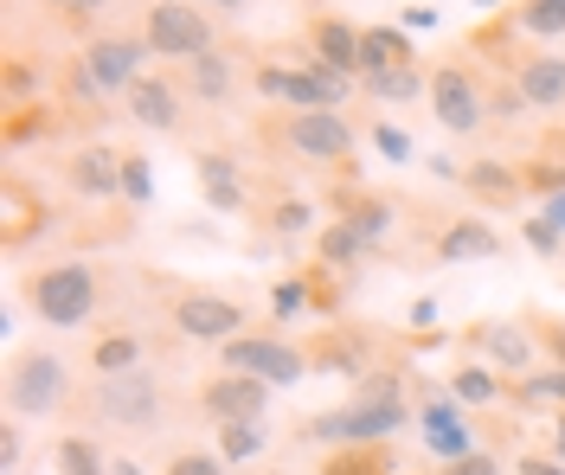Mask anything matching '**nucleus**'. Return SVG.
I'll return each mask as SVG.
<instances>
[{"label": "nucleus", "instance_id": "obj_1", "mask_svg": "<svg viewBox=\"0 0 565 475\" xmlns=\"http://www.w3.org/2000/svg\"><path fill=\"white\" fill-rule=\"evenodd\" d=\"M405 424H418L412 411V366H373L366 379H353L341 404H328L316 418H296V443L341 450V443H392Z\"/></svg>", "mask_w": 565, "mask_h": 475}, {"label": "nucleus", "instance_id": "obj_2", "mask_svg": "<svg viewBox=\"0 0 565 475\" xmlns=\"http://www.w3.org/2000/svg\"><path fill=\"white\" fill-rule=\"evenodd\" d=\"M250 90L264 97V110H341L360 84L316 65L309 45L289 39V45H257L250 52Z\"/></svg>", "mask_w": 565, "mask_h": 475}, {"label": "nucleus", "instance_id": "obj_3", "mask_svg": "<svg viewBox=\"0 0 565 475\" xmlns=\"http://www.w3.org/2000/svg\"><path fill=\"white\" fill-rule=\"evenodd\" d=\"M109 295V270L104 263H90V257H52V263H39L20 277V302H26V315L45 322V328H84V322H97V309H104Z\"/></svg>", "mask_w": 565, "mask_h": 475}, {"label": "nucleus", "instance_id": "obj_4", "mask_svg": "<svg viewBox=\"0 0 565 475\" xmlns=\"http://www.w3.org/2000/svg\"><path fill=\"white\" fill-rule=\"evenodd\" d=\"M257 142L277 161H309L348 181L353 154H360V129L341 110H264L257 116Z\"/></svg>", "mask_w": 565, "mask_h": 475}, {"label": "nucleus", "instance_id": "obj_5", "mask_svg": "<svg viewBox=\"0 0 565 475\" xmlns=\"http://www.w3.org/2000/svg\"><path fill=\"white\" fill-rule=\"evenodd\" d=\"M77 418H97L104 431H122V438H154V431H168V418H174L168 373L136 366V373L90 379V392L77 399Z\"/></svg>", "mask_w": 565, "mask_h": 475}, {"label": "nucleus", "instance_id": "obj_6", "mask_svg": "<svg viewBox=\"0 0 565 475\" xmlns=\"http://www.w3.org/2000/svg\"><path fill=\"white\" fill-rule=\"evenodd\" d=\"M154 52L141 45V33H90L84 45H77V58L65 65V90L77 110H97L104 116L109 97H129L141 77V65H148Z\"/></svg>", "mask_w": 565, "mask_h": 475}, {"label": "nucleus", "instance_id": "obj_7", "mask_svg": "<svg viewBox=\"0 0 565 475\" xmlns=\"http://www.w3.org/2000/svg\"><path fill=\"white\" fill-rule=\"evenodd\" d=\"M0 392H7V418H20V424L26 418H65V411H77V373L52 347H13Z\"/></svg>", "mask_w": 565, "mask_h": 475}, {"label": "nucleus", "instance_id": "obj_8", "mask_svg": "<svg viewBox=\"0 0 565 475\" xmlns=\"http://www.w3.org/2000/svg\"><path fill=\"white\" fill-rule=\"evenodd\" d=\"M489 84L494 77L476 65V52H450V58H437L430 65V116H437V129L444 136H482V122H489Z\"/></svg>", "mask_w": 565, "mask_h": 475}, {"label": "nucleus", "instance_id": "obj_9", "mask_svg": "<svg viewBox=\"0 0 565 475\" xmlns=\"http://www.w3.org/2000/svg\"><path fill=\"white\" fill-rule=\"evenodd\" d=\"M168 328H174L180 341H200V347H225V341L250 334V309L225 290L180 283V290L168 295Z\"/></svg>", "mask_w": 565, "mask_h": 475}, {"label": "nucleus", "instance_id": "obj_10", "mask_svg": "<svg viewBox=\"0 0 565 475\" xmlns=\"http://www.w3.org/2000/svg\"><path fill=\"white\" fill-rule=\"evenodd\" d=\"M136 33H141V45H148L154 58H174V65H186V58H200V52H212V45H218V20H212V13H200V0H148Z\"/></svg>", "mask_w": 565, "mask_h": 475}, {"label": "nucleus", "instance_id": "obj_11", "mask_svg": "<svg viewBox=\"0 0 565 475\" xmlns=\"http://www.w3.org/2000/svg\"><path fill=\"white\" fill-rule=\"evenodd\" d=\"M218 366H225V373H257V379H270V386L316 379V373H309V347L289 341L282 328H250V334H238V341H225V347H218Z\"/></svg>", "mask_w": 565, "mask_h": 475}, {"label": "nucleus", "instance_id": "obj_12", "mask_svg": "<svg viewBox=\"0 0 565 475\" xmlns=\"http://www.w3.org/2000/svg\"><path fill=\"white\" fill-rule=\"evenodd\" d=\"M462 347H469V360H489L501 379H521L540 366V341H533L527 315H482V322H469L462 328Z\"/></svg>", "mask_w": 565, "mask_h": 475}, {"label": "nucleus", "instance_id": "obj_13", "mask_svg": "<svg viewBox=\"0 0 565 475\" xmlns=\"http://www.w3.org/2000/svg\"><path fill=\"white\" fill-rule=\"evenodd\" d=\"M412 411H418V438L437 463H457L476 450V424H469V404L450 399V386H412Z\"/></svg>", "mask_w": 565, "mask_h": 475}, {"label": "nucleus", "instance_id": "obj_14", "mask_svg": "<svg viewBox=\"0 0 565 475\" xmlns=\"http://www.w3.org/2000/svg\"><path fill=\"white\" fill-rule=\"evenodd\" d=\"M302 347H309V373L316 379H366L380 366V341L366 328H353V322H328Z\"/></svg>", "mask_w": 565, "mask_h": 475}, {"label": "nucleus", "instance_id": "obj_15", "mask_svg": "<svg viewBox=\"0 0 565 475\" xmlns=\"http://www.w3.org/2000/svg\"><path fill=\"white\" fill-rule=\"evenodd\" d=\"M270 379H257V373H212L206 386L193 392V411L206 418V424H245V418H264L270 411Z\"/></svg>", "mask_w": 565, "mask_h": 475}, {"label": "nucleus", "instance_id": "obj_16", "mask_svg": "<svg viewBox=\"0 0 565 475\" xmlns=\"http://www.w3.org/2000/svg\"><path fill=\"white\" fill-rule=\"evenodd\" d=\"M437 181H457L476 206H521L527 199V168L521 161H430Z\"/></svg>", "mask_w": 565, "mask_h": 475}, {"label": "nucleus", "instance_id": "obj_17", "mask_svg": "<svg viewBox=\"0 0 565 475\" xmlns=\"http://www.w3.org/2000/svg\"><path fill=\"white\" fill-rule=\"evenodd\" d=\"M501 251H508V238L476 213H437L430 219V257L437 263H489Z\"/></svg>", "mask_w": 565, "mask_h": 475}, {"label": "nucleus", "instance_id": "obj_18", "mask_svg": "<svg viewBox=\"0 0 565 475\" xmlns=\"http://www.w3.org/2000/svg\"><path fill=\"white\" fill-rule=\"evenodd\" d=\"M58 174H65V186L84 199V206H97V199H104V206H116V199H122V148L77 142L65 154V168H58Z\"/></svg>", "mask_w": 565, "mask_h": 475}, {"label": "nucleus", "instance_id": "obj_19", "mask_svg": "<svg viewBox=\"0 0 565 475\" xmlns=\"http://www.w3.org/2000/svg\"><path fill=\"white\" fill-rule=\"evenodd\" d=\"M250 65L238 58V52H225V45H212V52H200V58H186L180 65V90H186V104H200V110H225L232 97H238V77H245Z\"/></svg>", "mask_w": 565, "mask_h": 475}, {"label": "nucleus", "instance_id": "obj_20", "mask_svg": "<svg viewBox=\"0 0 565 475\" xmlns=\"http://www.w3.org/2000/svg\"><path fill=\"white\" fill-rule=\"evenodd\" d=\"M193 186L212 213H245L250 206V181H245V161L225 154V148H193Z\"/></svg>", "mask_w": 565, "mask_h": 475}, {"label": "nucleus", "instance_id": "obj_21", "mask_svg": "<svg viewBox=\"0 0 565 475\" xmlns=\"http://www.w3.org/2000/svg\"><path fill=\"white\" fill-rule=\"evenodd\" d=\"M334 219H348L373 251L386 245L392 231H398V199H386V193H373V186H360V181H341L334 186Z\"/></svg>", "mask_w": 565, "mask_h": 475}, {"label": "nucleus", "instance_id": "obj_22", "mask_svg": "<svg viewBox=\"0 0 565 475\" xmlns=\"http://www.w3.org/2000/svg\"><path fill=\"white\" fill-rule=\"evenodd\" d=\"M302 45H309L316 65H328V72H341V77L360 84V26H353V20H341V13H309Z\"/></svg>", "mask_w": 565, "mask_h": 475}, {"label": "nucleus", "instance_id": "obj_23", "mask_svg": "<svg viewBox=\"0 0 565 475\" xmlns=\"http://www.w3.org/2000/svg\"><path fill=\"white\" fill-rule=\"evenodd\" d=\"M0 199H7V225H0V238H7V257H20L26 245H33L39 231H52V206L33 193V181L26 174H7V186H0Z\"/></svg>", "mask_w": 565, "mask_h": 475}, {"label": "nucleus", "instance_id": "obj_24", "mask_svg": "<svg viewBox=\"0 0 565 475\" xmlns=\"http://www.w3.org/2000/svg\"><path fill=\"white\" fill-rule=\"evenodd\" d=\"M129 116H136L141 129H154V136H174L180 116H186V90H180L174 72H148L129 90Z\"/></svg>", "mask_w": 565, "mask_h": 475}, {"label": "nucleus", "instance_id": "obj_25", "mask_svg": "<svg viewBox=\"0 0 565 475\" xmlns=\"http://www.w3.org/2000/svg\"><path fill=\"white\" fill-rule=\"evenodd\" d=\"M514 65V84L527 97V110H559L565 116V52H521L508 58Z\"/></svg>", "mask_w": 565, "mask_h": 475}, {"label": "nucleus", "instance_id": "obj_26", "mask_svg": "<svg viewBox=\"0 0 565 475\" xmlns=\"http://www.w3.org/2000/svg\"><path fill=\"white\" fill-rule=\"evenodd\" d=\"M84 366H90V379H109V373H136V366H148V334L129 328V322H116V328L90 334V347H84Z\"/></svg>", "mask_w": 565, "mask_h": 475}, {"label": "nucleus", "instance_id": "obj_27", "mask_svg": "<svg viewBox=\"0 0 565 475\" xmlns=\"http://www.w3.org/2000/svg\"><path fill=\"white\" fill-rule=\"evenodd\" d=\"M398 65H418L412 33H405V26H360V84L398 72Z\"/></svg>", "mask_w": 565, "mask_h": 475}, {"label": "nucleus", "instance_id": "obj_28", "mask_svg": "<svg viewBox=\"0 0 565 475\" xmlns=\"http://www.w3.org/2000/svg\"><path fill=\"white\" fill-rule=\"evenodd\" d=\"M309 475H405V463L392 443H341V450H321Z\"/></svg>", "mask_w": 565, "mask_h": 475}, {"label": "nucleus", "instance_id": "obj_29", "mask_svg": "<svg viewBox=\"0 0 565 475\" xmlns=\"http://www.w3.org/2000/svg\"><path fill=\"white\" fill-rule=\"evenodd\" d=\"M444 386H450V399L469 404V411H489V404L508 399V379H501V373H494L489 360H457Z\"/></svg>", "mask_w": 565, "mask_h": 475}, {"label": "nucleus", "instance_id": "obj_30", "mask_svg": "<svg viewBox=\"0 0 565 475\" xmlns=\"http://www.w3.org/2000/svg\"><path fill=\"white\" fill-rule=\"evenodd\" d=\"M366 257H373V245H366V238H360V231H353L348 219H328V225L316 231V263H328V270L353 277V270H360Z\"/></svg>", "mask_w": 565, "mask_h": 475}, {"label": "nucleus", "instance_id": "obj_31", "mask_svg": "<svg viewBox=\"0 0 565 475\" xmlns=\"http://www.w3.org/2000/svg\"><path fill=\"white\" fill-rule=\"evenodd\" d=\"M218 431V456L232 463V469H245V463H264V450H270V424L264 418H245V424H212Z\"/></svg>", "mask_w": 565, "mask_h": 475}, {"label": "nucleus", "instance_id": "obj_32", "mask_svg": "<svg viewBox=\"0 0 565 475\" xmlns=\"http://www.w3.org/2000/svg\"><path fill=\"white\" fill-rule=\"evenodd\" d=\"M52 129H58V110L39 97V104H13L7 110V122H0V136H7V148L20 154V148H33V142H52Z\"/></svg>", "mask_w": 565, "mask_h": 475}, {"label": "nucleus", "instance_id": "obj_33", "mask_svg": "<svg viewBox=\"0 0 565 475\" xmlns=\"http://www.w3.org/2000/svg\"><path fill=\"white\" fill-rule=\"evenodd\" d=\"M52 469L58 475H109V450L90 431H65L52 443Z\"/></svg>", "mask_w": 565, "mask_h": 475}, {"label": "nucleus", "instance_id": "obj_34", "mask_svg": "<svg viewBox=\"0 0 565 475\" xmlns=\"http://www.w3.org/2000/svg\"><path fill=\"white\" fill-rule=\"evenodd\" d=\"M373 104H418V97H430V72H424V58L418 65H398V72H386V77H366L360 84Z\"/></svg>", "mask_w": 565, "mask_h": 475}, {"label": "nucleus", "instance_id": "obj_35", "mask_svg": "<svg viewBox=\"0 0 565 475\" xmlns=\"http://www.w3.org/2000/svg\"><path fill=\"white\" fill-rule=\"evenodd\" d=\"M250 219L264 225L270 238H309V231H321L316 206H309V199H296V193H289V199H270V206H264V213H250Z\"/></svg>", "mask_w": 565, "mask_h": 475}, {"label": "nucleus", "instance_id": "obj_36", "mask_svg": "<svg viewBox=\"0 0 565 475\" xmlns=\"http://www.w3.org/2000/svg\"><path fill=\"white\" fill-rule=\"evenodd\" d=\"M508 20H514V33H527V39H565V0H521Z\"/></svg>", "mask_w": 565, "mask_h": 475}, {"label": "nucleus", "instance_id": "obj_37", "mask_svg": "<svg viewBox=\"0 0 565 475\" xmlns=\"http://www.w3.org/2000/svg\"><path fill=\"white\" fill-rule=\"evenodd\" d=\"M154 199V161L148 154H136V148H122V206L129 213H141Z\"/></svg>", "mask_w": 565, "mask_h": 475}, {"label": "nucleus", "instance_id": "obj_38", "mask_svg": "<svg viewBox=\"0 0 565 475\" xmlns=\"http://www.w3.org/2000/svg\"><path fill=\"white\" fill-rule=\"evenodd\" d=\"M296 315H316V302H309V283H302V270H289L277 277V290H270V322H296Z\"/></svg>", "mask_w": 565, "mask_h": 475}, {"label": "nucleus", "instance_id": "obj_39", "mask_svg": "<svg viewBox=\"0 0 565 475\" xmlns=\"http://www.w3.org/2000/svg\"><path fill=\"white\" fill-rule=\"evenodd\" d=\"M0 90H7V110H13V104H33V90H45V72H39L33 58H20V52H13V58H7V72H0Z\"/></svg>", "mask_w": 565, "mask_h": 475}, {"label": "nucleus", "instance_id": "obj_40", "mask_svg": "<svg viewBox=\"0 0 565 475\" xmlns=\"http://www.w3.org/2000/svg\"><path fill=\"white\" fill-rule=\"evenodd\" d=\"M161 475H232V463H225L218 450L186 443V450H174V456H168V469H161Z\"/></svg>", "mask_w": 565, "mask_h": 475}, {"label": "nucleus", "instance_id": "obj_41", "mask_svg": "<svg viewBox=\"0 0 565 475\" xmlns=\"http://www.w3.org/2000/svg\"><path fill=\"white\" fill-rule=\"evenodd\" d=\"M521 238H527V251L540 257V263H559V251H565V231H553V225L540 219V213H527V219H521Z\"/></svg>", "mask_w": 565, "mask_h": 475}, {"label": "nucleus", "instance_id": "obj_42", "mask_svg": "<svg viewBox=\"0 0 565 475\" xmlns=\"http://www.w3.org/2000/svg\"><path fill=\"white\" fill-rule=\"evenodd\" d=\"M521 116H527L521 84H514V77H494L489 84V122H521Z\"/></svg>", "mask_w": 565, "mask_h": 475}, {"label": "nucleus", "instance_id": "obj_43", "mask_svg": "<svg viewBox=\"0 0 565 475\" xmlns=\"http://www.w3.org/2000/svg\"><path fill=\"white\" fill-rule=\"evenodd\" d=\"M373 148H380L386 161H398V168H405V161L418 154V142H412V136H405L398 122H373Z\"/></svg>", "mask_w": 565, "mask_h": 475}, {"label": "nucleus", "instance_id": "obj_44", "mask_svg": "<svg viewBox=\"0 0 565 475\" xmlns=\"http://www.w3.org/2000/svg\"><path fill=\"white\" fill-rule=\"evenodd\" d=\"M109 0H45V13H58L65 26H97Z\"/></svg>", "mask_w": 565, "mask_h": 475}, {"label": "nucleus", "instance_id": "obj_45", "mask_svg": "<svg viewBox=\"0 0 565 475\" xmlns=\"http://www.w3.org/2000/svg\"><path fill=\"white\" fill-rule=\"evenodd\" d=\"M20 456H26V431H20V418H7L0 424V475H20Z\"/></svg>", "mask_w": 565, "mask_h": 475}, {"label": "nucleus", "instance_id": "obj_46", "mask_svg": "<svg viewBox=\"0 0 565 475\" xmlns=\"http://www.w3.org/2000/svg\"><path fill=\"white\" fill-rule=\"evenodd\" d=\"M437 475H508V469H501L494 450H469V456H457V463H444Z\"/></svg>", "mask_w": 565, "mask_h": 475}, {"label": "nucleus", "instance_id": "obj_47", "mask_svg": "<svg viewBox=\"0 0 565 475\" xmlns=\"http://www.w3.org/2000/svg\"><path fill=\"white\" fill-rule=\"evenodd\" d=\"M514 475H565L559 456H546V450H527L521 463H514Z\"/></svg>", "mask_w": 565, "mask_h": 475}, {"label": "nucleus", "instance_id": "obj_48", "mask_svg": "<svg viewBox=\"0 0 565 475\" xmlns=\"http://www.w3.org/2000/svg\"><path fill=\"white\" fill-rule=\"evenodd\" d=\"M405 328H412V334L437 328V302H430V295H418V302H412V322H405Z\"/></svg>", "mask_w": 565, "mask_h": 475}, {"label": "nucleus", "instance_id": "obj_49", "mask_svg": "<svg viewBox=\"0 0 565 475\" xmlns=\"http://www.w3.org/2000/svg\"><path fill=\"white\" fill-rule=\"evenodd\" d=\"M533 213H540V219L553 225V231H565V186H559V193H546V199H540Z\"/></svg>", "mask_w": 565, "mask_h": 475}, {"label": "nucleus", "instance_id": "obj_50", "mask_svg": "<svg viewBox=\"0 0 565 475\" xmlns=\"http://www.w3.org/2000/svg\"><path fill=\"white\" fill-rule=\"evenodd\" d=\"M398 26H405V33H430V26H437V7H405Z\"/></svg>", "mask_w": 565, "mask_h": 475}, {"label": "nucleus", "instance_id": "obj_51", "mask_svg": "<svg viewBox=\"0 0 565 475\" xmlns=\"http://www.w3.org/2000/svg\"><path fill=\"white\" fill-rule=\"evenodd\" d=\"M546 456H559V463H565V411L546 418Z\"/></svg>", "mask_w": 565, "mask_h": 475}, {"label": "nucleus", "instance_id": "obj_52", "mask_svg": "<svg viewBox=\"0 0 565 475\" xmlns=\"http://www.w3.org/2000/svg\"><path fill=\"white\" fill-rule=\"evenodd\" d=\"M109 475H148V469H141L136 456H109Z\"/></svg>", "mask_w": 565, "mask_h": 475}, {"label": "nucleus", "instance_id": "obj_53", "mask_svg": "<svg viewBox=\"0 0 565 475\" xmlns=\"http://www.w3.org/2000/svg\"><path fill=\"white\" fill-rule=\"evenodd\" d=\"M250 475H302V469H289V463H257Z\"/></svg>", "mask_w": 565, "mask_h": 475}, {"label": "nucleus", "instance_id": "obj_54", "mask_svg": "<svg viewBox=\"0 0 565 475\" xmlns=\"http://www.w3.org/2000/svg\"><path fill=\"white\" fill-rule=\"evenodd\" d=\"M200 7H218V13H232V7H245V0H200Z\"/></svg>", "mask_w": 565, "mask_h": 475}, {"label": "nucleus", "instance_id": "obj_55", "mask_svg": "<svg viewBox=\"0 0 565 475\" xmlns=\"http://www.w3.org/2000/svg\"><path fill=\"white\" fill-rule=\"evenodd\" d=\"M476 7H501V0H476Z\"/></svg>", "mask_w": 565, "mask_h": 475}]
</instances>
